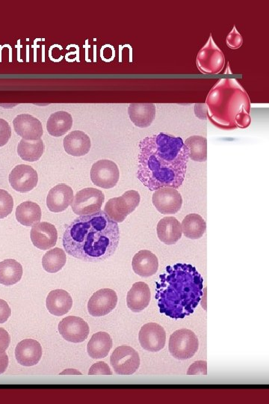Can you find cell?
Wrapping results in <instances>:
<instances>
[{"mask_svg":"<svg viewBox=\"0 0 269 404\" xmlns=\"http://www.w3.org/2000/svg\"><path fill=\"white\" fill-rule=\"evenodd\" d=\"M199 341L192 331L179 330L170 337L169 351L174 358L179 360H189L198 352Z\"/></svg>","mask_w":269,"mask_h":404,"instance_id":"5","label":"cell"},{"mask_svg":"<svg viewBox=\"0 0 269 404\" xmlns=\"http://www.w3.org/2000/svg\"><path fill=\"white\" fill-rule=\"evenodd\" d=\"M181 228L185 237L192 240H198L205 234L207 224L201 215L191 213L183 219Z\"/></svg>","mask_w":269,"mask_h":404,"instance_id":"30","label":"cell"},{"mask_svg":"<svg viewBox=\"0 0 269 404\" xmlns=\"http://www.w3.org/2000/svg\"><path fill=\"white\" fill-rule=\"evenodd\" d=\"M11 337L3 328H0V355L4 353L10 345Z\"/></svg>","mask_w":269,"mask_h":404,"instance_id":"39","label":"cell"},{"mask_svg":"<svg viewBox=\"0 0 269 404\" xmlns=\"http://www.w3.org/2000/svg\"><path fill=\"white\" fill-rule=\"evenodd\" d=\"M135 274L142 277L155 275L159 269V261L155 254L149 250H141L136 254L132 261Z\"/></svg>","mask_w":269,"mask_h":404,"instance_id":"21","label":"cell"},{"mask_svg":"<svg viewBox=\"0 0 269 404\" xmlns=\"http://www.w3.org/2000/svg\"><path fill=\"white\" fill-rule=\"evenodd\" d=\"M119 240L118 222L101 211L73 220L62 240L69 256L87 262L103 261L113 256Z\"/></svg>","mask_w":269,"mask_h":404,"instance_id":"2","label":"cell"},{"mask_svg":"<svg viewBox=\"0 0 269 404\" xmlns=\"http://www.w3.org/2000/svg\"><path fill=\"white\" fill-rule=\"evenodd\" d=\"M63 143L66 152L73 157L87 155L91 146L89 137L80 130L72 131L64 137Z\"/></svg>","mask_w":269,"mask_h":404,"instance_id":"23","label":"cell"},{"mask_svg":"<svg viewBox=\"0 0 269 404\" xmlns=\"http://www.w3.org/2000/svg\"><path fill=\"white\" fill-rule=\"evenodd\" d=\"M12 310L5 300L0 299V324H4L10 317Z\"/></svg>","mask_w":269,"mask_h":404,"instance_id":"40","label":"cell"},{"mask_svg":"<svg viewBox=\"0 0 269 404\" xmlns=\"http://www.w3.org/2000/svg\"><path fill=\"white\" fill-rule=\"evenodd\" d=\"M128 114L136 127L148 128L156 117V107L153 103H131L128 107Z\"/></svg>","mask_w":269,"mask_h":404,"instance_id":"24","label":"cell"},{"mask_svg":"<svg viewBox=\"0 0 269 404\" xmlns=\"http://www.w3.org/2000/svg\"><path fill=\"white\" fill-rule=\"evenodd\" d=\"M151 299V293L149 286L143 281L135 283L129 290L127 304L129 309L133 313H141L148 306Z\"/></svg>","mask_w":269,"mask_h":404,"instance_id":"20","label":"cell"},{"mask_svg":"<svg viewBox=\"0 0 269 404\" xmlns=\"http://www.w3.org/2000/svg\"><path fill=\"white\" fill-rule=\"evenodd\" d=\"M226 43L230 49L236 50L243 45V36L237 31L236 26L227 36Z\"/></svg>","mask_w":269,"mask_h":404,"instance_id":"35","label":"cell"},{"mask_svg":"<svg viewBox=\"0 0 269 404\" xmlns=\"http://www.w3.org/2000/svg\"><path fill=\"white\" fill-rule=\"evenodd\" d=\"M113 347V340L105 332H99L92 335L88 343L87 351L92 359H104Z\"/></svg>","mask_w":269,"mask_h":404,"instance_id":"26","label":"cell"},{"mask_svg":"<svg viewBox=\"0 0 269 404\" xmlns=\"http://www.w3.org/2000/svg\"><path fill=\"white\" fill-rule=\"evenodd\" d=\"M118 304V296L113 289L99 290L92 295L88 304L89 313L91 316L103 317L112 313Z\"/></svg>","mask_w":269,"mask_h":404,"instance_id":"13","label":"cell"},{"mask_svg":"<svg viewBox=\"0 0 269 404\" xmlns=\"http://www.w3.org/2000/svg\"><path fill=\"white\" fill-rule=\"evenodd\" d=\"M138 340L143 349L152 353L159 352L165 347L166 333L160 324H147L141 328Z\"/></svg>","mask_w":269,"mask_h":404,"instance_id":"14","label":"cell"},{"mask_svg":"<svg viewBox=\"0 0 269 404\" xmlns=\"http://www.w3.org/2000/svg\"><path fill=\"white\" fill-rule=\"evenodd\" d=\"M188 375H207V362L206 361H197L194 362L189 367Z\"/></svg>","mask_w":269,"mask_h":404,"instance_id":"38","label":"cell"},{"mask_svg":"<svg viewBox=\"0 0 269 404\" xmlns=\"http://www.w3.org/2000/svg\"><path fill=\"white\" fill-rule=\"evenodd\" d=\"M157 236L166 245H174L182 238L181 224L174 217H166L158 222Z\"/></svg>","mask_w":269,"mask_h":404,"instance_id":"22","label":"cell"},{"mask_svg":"<svg viewBox=\"0 0 269 404\" xmlns=\"http://www.w3.org/2000/svg\"><path fill=\"white\" fill-rule=\"evenodd\" d=\"M14 200L6 191L0 190V219H4L12 213Z\"/></svg>","mask_w":269,"mask_h":404,"instance_id":"34","label":"cell"},{"mask_svg":"<svg viewBox=\"0 0 269 404\" xmlns=\"http://www.w3.org/2000/svg\"><path fill=\"white\" fill-rule=\"evenodd\" d=\"M59 332L64 340L77 344L87 340L89 326L82 318L69 316L59 324Z\"/></svg>","mask_w":269,"mask_h":404,"instance_id":"12","label":"cell"},{"mask_svg":"<svg viewBox=\"0 0 269 404\" xmlns=\"http://www.w3.org/2000/svg\"><path fill=\"white\" fill-rule=\"evenodd\" d=\"M73 200L72 188L66 184H62L54 186L50 191L46 205L48 209L54 213L66 211Z\"/></svg>","mask_w":269,"mask_h":404,"instance_id":"19","label":"cell"},{"mask_svg":"<svg viewBox=\"0 0 269 404\" xmlns=\"http://www.w3.org/2000/svg\"><path fill=\"white\" fill-rule=\"evenodd\" d=\"M16 134L26 141L39 140L43 136L41 122L29 114L17 116L13 121Z\"/></svg>","mask_w":269,"mask_h":404,"instance_id":"16","label":"cell"},{"mask_svg":"<svg viewBox=\"0 0 269 404\" xmlns=\"http://www.w3.org/2000/svg\"><path fill=\"white\" fill-rule=\"evenodd\" d=\"M156 209L162 214H175L183 205L181 194L174 187H163L154 191L152 198Z\"/></svg>","mask_w":269,"mask_h":404,"instance_id":"11","label":"cell"},{"mask_svg":"<svg viewBox=\"0 0 269 404\" xmlns=\"http://www.w3.org/2000/svg\"><path fill=\"white\" fill-rule=\"evenodd\" d=\"M12 137V128L8 122L0 118V147L6 146Z\"/></svg>","mask_w":269,"mask_h":404,"instance_id":"36","label":"cell"},{"mask_svg":"<svg viewBox=\"0 0 269 404\" xmlns=\"http://www.w3.org/2000/svg\"><path fill=\"white\" fill-rule=\"evenodd\" d=\"M44 152V144L41 139L26 141L22 139L17 146V154L28 162L38 161Z\"/></svg>","mask_w":269,"mask_h":404,"instance_id":"31","label":"cell"},{"mask_svg":"<svg viewBox=\"0 0 269 404\" xmlns=\"http://www.w3.org/2000/svg\"><path fill=\"white\" fill-rule=\"evenodd\" d=\"M66 252L60 248H54L45 254L42 258V265L45 271L55 274L66 265Z\"/></svg>","mask_w":269,"mask_h":404,"instance_id":"33","label":"cell"},{"mask_svg":"<svg viewBox=\"0 0 269 404\" xmlns=\"http://www.w3.org/2000/svg\"><path fill=\"white\" fill-rule=\"evenodd\" d=\"M46 308L54 316H63L69 313L73 306V299L64 290H54L46 300Z\"/></svg>","mask_w":269,"mask_h":404,"instance_id":"25","label":"cell"},{"mask_svg":"<svg viewBox=\"0 0 269 404\" xmlns=\"http://www.w3.org/2000/svg\"><path fill=\"white\" fill-rule=\"evenodd\" d=\"M89 375H113V372L106 362H99L91 366Z\"/></svg>","mask_w":269,"mask_h":404,"instance_id":"37","label":"cell"},{"mask_svg":"<svg viewBox=\"0 0 269 404\" xmlns=\"http://www.w3.org/2000/svg\"><path fill=\"white\" fill-rule=\"evenodd\" d=\"M15 357L20 365L26 367H31L40 362L42 357V347L36 340H23L16 346Z\"/></svg>","mask_w":269,"mask_h":404,"instance_id":"18","label":"cell"},{"mask_svg":"<svg viewBox=\"0 0 269 404\" xmlns=\"http://www.w3.org/2000/svg\"><path fill=\"white\" fill-rule=\"evenodd\" d=\"M8 366V357L6 353L0 355V374H3Z\"/></svg>","mask_w":269,"mask_h":404,"instance_id":"41","label":"cell"},{"mask_svg":"<svg viewBox=\"0 0 269 404\" xmlns=\"http://www.w3.org/2000/svg\"><path fill=\"white\" fill-rule=\"evenodd\" d=\"M203 289V279L196 267L187 264L167 267L156 281L160 313L174 319L190 315L201 302Z\"/></svg>","mask_w":269,"mask_h":404,"instance_id":"3","label":"cell"},{"mask_svg":"<svg viewBox=\"0 0 269 404\" xmlns=\"http://www.w3.org/2000/svg\"><path fill=\"white\" fill-rule=\"evenodd\" d=\"M110 362L117 374L132 375L140 366V357L133 347L123 345L114 351Z\"/></svg>","mask_w":269,"mask_h":404,"instance_id":"9","label":"cell"},{"mask_svg":"<svg viewBox=\"0 0 269 404\" xmlns=\"http://www.w3.org/2000/svg\"><path fill=\"white\" fill-rule=\"evenodd\" d=\"M105 201V195L95 188H85L79 191L71 203V208L77 215H89L100 211Z\"/></svg>","mask_w":269,"mask_h":404,"instance_id":"8","label":"cell"},{"mask_svg":"<svg viewBox=\"0 0 269 404\" xmlns=\"http://www.w3.org/2000/svg\"><path fill=\"white\" fill-rule=\"evenodd\" d=\"M30 238L35 247L48 250L57 245L58 232L53 225L42 222L33 227Z\"/></svg>","mask_w":269,"mask_h":404,"instance_id":"17","label":"cell"},{"mask_svg":"<svg viewBox=\"0 0 269 404\" xmlns=\"http://www.w3.org/2000/svg\"><path fill=\"white\" fill-rule=\"evenodd\" d=\"M141 196L136 191H129L122 196L111 199L105 205L104 212L116 222H123L140 204Z\"/></svg>","mask_w":269,"mask_h":404,"instance_id":"6","label":"cell"},{"mask_svg":"<svg viewBox=\"0 0 269 404\" xmlns=\"http://www.w3.org/2000/svg\"><path fill=\"white\" fill-rule=\"evenodd\" d=\"M196 63L203 73H219L223 69L225 64L224 53L213 41L212 35L199 51Z\"/></svg>","mask_w":269,"mask_h":404,"instance_id":"7","label":"cell"},{"mask_svg":"<svg viewBox=\"0 0 269 404\" xmlns=\"http://www.w3.org/2000/svg\"><path fill=\"white\" fill-rule=\"evenodd\" d=\"M73 126L72 116L67 112H54L48 118L46 129L55 137H60L68 132Z\"/></svg>","mask_w":269,"mask_h":404,"instance_id":"28","label":"cell"},{"mask_svg":"<svg viewBox=\"0 0 269 404\" xmlns=\"http://www.w3.org/2000/svg\"><path fill=\"white\" fill-rule=\"evenodd\" d=\"M189 150L180 137L164 133L147 137L139 143L137 177L151 191L163 187L179 189L189 162Z\"/></svg>","mask_w":269,"mask_h":404,"instance_id":"1","label":"cell"},{"mask_svg":"<svg viewBox=\"0 0 269 404\" xmlns=\"http://www.w3.org/2000/svg\"><path fill=\"white\" fill-rule=\"evenodd\" d=\"M23 276V267L14 259L0 262V284L12 286L19 283Z\"/></svg>","mask_w":269,"mask_h":404,"instance_id":"29","label":"cell"},{"mask_svg":"<svg viewBox=\"0 0 269 404\" xmlns=\"http://www.w3.org/2000/svg\"><path fill=\"white\" fill-rule=\"evenodd\" d=\"M38 182V173L30 166L18 165L9 175V183L15 191L19 193L30 192Z\"/></svg>","mask_w":269,"mask_h":404,"instance_id":"15","label":"cell"},{"mask_svg":"<svg viewBox=\"0 0 269 404\" xmlns=\"http://www.w3.org/2000/svg\"><path fill=\"white\" fill-rule=\"evenodd\" d=\"M90 175L93 184L104 189H111L118 184L120 172L115 163L109 159H101L93 164Z\"/></svg>","mask_w":269,"mask_h":404,"instance_id":"10","label":"cell"},{"mask_svg":"<svg viewBox=\"0 0 269 404\" xmlns=\"http://www.w3.org/2000/svg\"><path fill=\"white\" fill-rule=\"evenodd\" d=\"M15 214L17 220L26 227H34L41 220L39 205L32 202H25L17 206Z\"/></svg>","mask_w":269,"mask_h":404,"instance_id":"27","label":"cell"},{"mask_svg":"<svg viewBox=\"0 0 269 404\" xmlns=\"http://www.w3.org/2000/svg\"><path fill=\"white\" fill-rule=\"evenodd\" d=\"M206 103L208 118L219 128L233 130L250 125V98L236 80H220L210 91Z\"/></svg>","mask_w":269,"mask_h":404,"instance_id":"4","label":"cell"},{"mask_svg":"<svg viewBox=\"0 0 269 404\" xmlns=\"http://www.w3.org/2000/svg\"><path fill=\"white\" fill-rule=\"evenodd\" d=\"M189 150V157L193 161L205 162L207 159V140L205 137L193 136L185 141Z\"/></svg>","mask_w":269,"mask_h":404,"instance_id":"32","label":"cell"}]
</instances>
